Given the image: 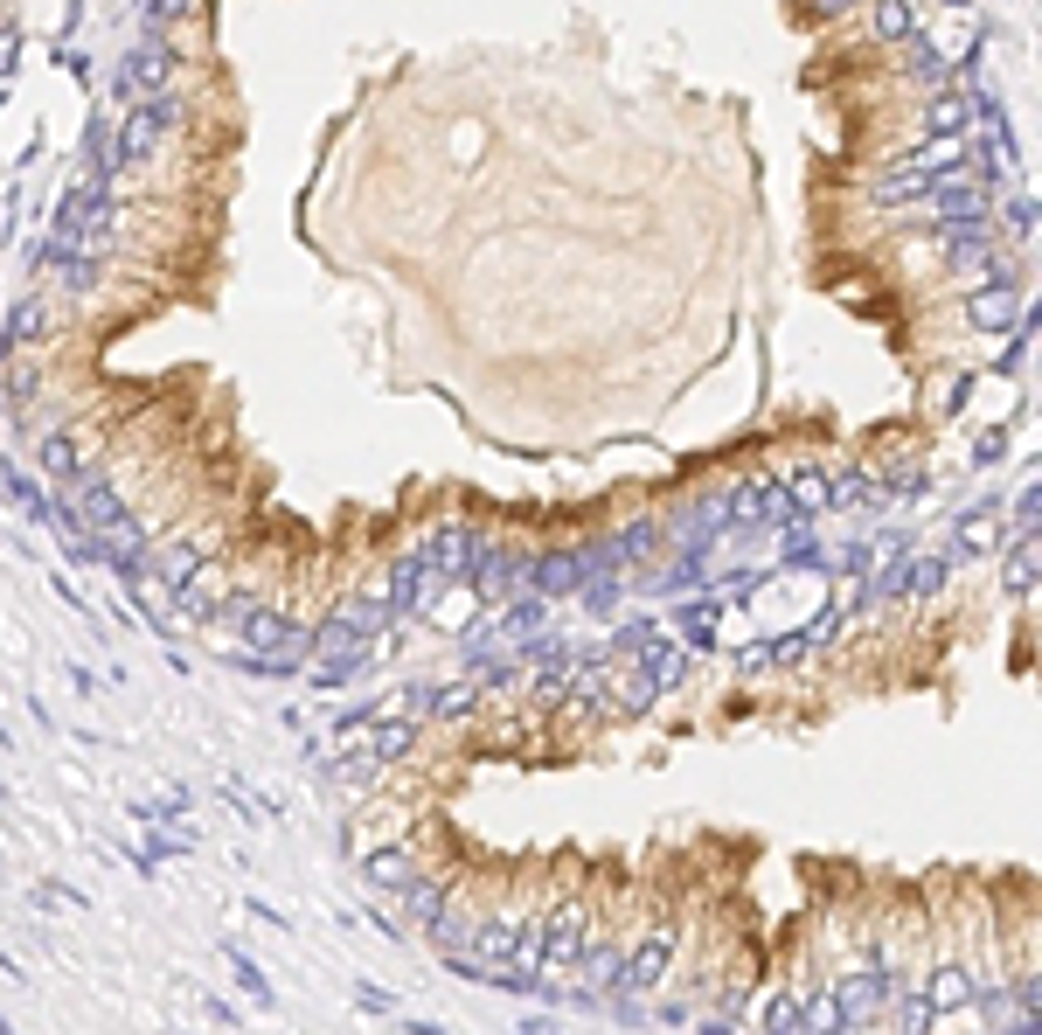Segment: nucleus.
<instances>
[{
	"label": "nucleus",
	"instance_id": "f257e3e1",
	"mask_svg": "<svg viewBox=\"0 0 1042 1035\" xmlns=\"http://www.w3.org/2000/svg\"><path fill=\"white\" fill-rule=\"evenodd\" d=\"M417 869H424V855H417L410 834H404V841H375V849H362V882H369L375 896H396Z\"/></svg>",
	"mask_w": 1042,
	"mask_h": 1035
},
{
	"label": "nucleus",
	"instance_id": "f03ea898",
	"mask_svg": "<svg viewBox=\"0 0 1042 1035\" xmlns=\"http://www.w3.org/2000/svg\"><path fill=\"white\" fill-rule=\"evenodd\" d=\"M584 570H591V550H584V542H556V550L528 556V577H536V591H542V598L584 591Z\"/></svg>",
	"mask_w": 1042,
	"mask_h": 1035
},
{
	"label": "nucleus",
	"instance_id": "7ed1b4c3",
	"mask_svg": "<svg viewBox=\"0 0 1042 1035\" xmlns=\"http://www.w3.org/2000/svg\"><path fill=\"white\" fill-rule=\"evenodd\" d=\"M445 890H452V869H417L404 890H396V903H404V931H424L431 917H439Z\"/></svg>",
	"mask_w": 1042,
	"mask_h": 1035
},
{
	"label": "nucleus",
	"instance_id": "20e7f679",
	"mask_svg": "<svg viewBox=\"0 0 1042 1035\" xmlns=\"http://www.w3.org/2000/svg\"><path fill=\"white\" fill-rule=\"evenodd\" d=\"M119 577H125V598L146 612V626H154V633H175V626H181V612H175V591H167L154 570H119Z\"/></svg>",
	"mask_w": 1042,
	"mask_h": 1035
},
{
	"label": "nucleus",
	"instance_id": "39448f33",
	"mask_svg": "<svg viewBox=\"0 0 1042 1035\" xmlns=\"http://www.w3.org/2000/svg\"><path fill=\"white\" fill-rule=\"evenodd\" d=\"M480 709H487L480 682H439V688H431V717H439V723H472Z\"/></svg>",
	"mask_w": 1042,
	"mask_h": 1035
},
{
	"label": "nucleus",
	"instance_id": "423d86ee",
	"mask_svg": "<svg viewBox=\"0 0 1042 1035\" xmlns=\"http://www.w3.org/2000/svg\"><path fill=\"white\" fill-rule=\"evenodd\" d=\"M765 1035H806V994L792 980L765 1001Z\"/></svg>",
	"mask_w": 1042,
	"mask_h": 1035
},
{
	"label": "nucleus",
	"instance_id": "0eeeda50",
	"mask_svg": "<svg viewBox=\"0 0 1042 1035\" xmlns=\"http://www.w3.org/2000/svg\"><path fill=\"white\" fill-rule=\"evenodd\" d=\"M230 973H237V987H243V994H251V1001H257V1008H278V987H272V980H264V966H257V959H251V952H237V946H230Z\"/></svg>",
	"mask_w": 1042,
	"mask_h": 1035
},
{
	"label": "nucleus",
	"instance_id": "6e6552de",
	"mask_svg": "<svg viewBox=\"0 0 1042 1035\" xmlns=\"http://www.w3.org/2000/svg\"><path fill=\"white\" fill-rule=\"evenodd\" d=\"M1001 585H1008L1015 598H1029V591H1035V535H1021V542H1015V556H1008V577H1001Z\"/></svg>",
	"mask_w": 1042,
	"mask_h": 1035
},
{
	"label": "nucleus",
	"instance_id": "1a4fd4ad",
	"mask_svg": "<svg viewBox=\"0 0 1042 1035\" xmlns=\"http://www.w3.org/2000/svg\"><path fill=\"white\" fill-rule=\"evenodd\" d=\"M28 896H35V903H43V911H49V917H63V911H84V896H77V890H70V882H35V890H28Z\"/></svg>",
	"mask_w": 1042,
	"mask_h": 1035
},
{
	"label": "nucleus",
	"instance_id": "9d476101",
	"mask_svg": "<svg viewBox=\"0 0 1042 1035\" xmlns=\"http://www.w3.org/2000/svg\"><path fill=\"white\" fill-rule=\"evenodd\" d=\"M681 633H688V647H716V605H695L681 618Z\"/></svg>",
	"mask_w": 1042,
	"mask_h": 1035
},
{
	"label": "nucleus",
	"instance_id": "9b49d317",
	"mask_svg": "<svg viewBox=\"0 0 1042 1035\" xmlns=\"http://www.w3.org/2000/svg\"><path fill=\"white\" fill-rule=\"evenodd\" d=\"M355 1008H369V1014H404V1001L383 994V987H355Z\"/></svg>",
	"mask_w": 1042,
	"mask_h": 1035
},
{
	"label": "nucleus",
	"instance_id": "f8f14e48",
	"mask_svg": "<svg viewBox=\"0 0 1042 1035\" xmlns=\"http://www.w3.org/2000/svg\"><path fill=\"white\" fill-rule=\"evenodd\" d=\"M959 550H994V521L973 515V521H966V535H959Z\"/></svg>",
	"mask_w": 1042,
	"mask_h": 1035
},
{
	"label": "nucleus",
	"instance_id": "ddd939ff",
	"mask_svg": "<svg viewBox=\"0 0 1042 1035\" xmlns=\"http://www.w3.org/2000/svg\"><path fill=\"white\" fill-rule=\"evenodd\" d=\"M396 1028H410V1035H445L439 1022H396Z\"/></svg>",
	"mask_w": 1042,
	"mask_h": 1035
},
{
	"label": "nucleus",
	"instance_id": "4468645a",
	"mask_svg": "<svg viewBox=\"0 0 1042 1035\" xmlns=\"http://www.w3.org/2000/svg\"><path fill=\"white\" fill-rule=\"evenodd\" d=\"M515 1035H563V1028H542V1022H515Z\"/></svg>",
	"mask_w": 1042,
	"mask_h": 1035
}]
</instances>
